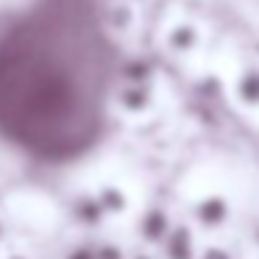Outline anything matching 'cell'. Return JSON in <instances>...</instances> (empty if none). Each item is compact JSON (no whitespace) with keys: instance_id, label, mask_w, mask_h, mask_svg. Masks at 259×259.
<instances>
[{"instance_id":"obj_1","label":"cell","mask_w":259,"mask_h":259,"mask_svg":"<svg viewBox=\"0 0 259 259\" xmlns=\"http://www.w3.org/2000/svg\"><path fill=\"white\" fill-rule=\"evenodd\" d=\"M195 214L203 226H220L226 220V214H229V206H226L223 198L212 195V198H203V201L198 203Z\"/></svg>"},{"instance_id":"obj_2","label":"cell","mask_w":259,"mask_h":259,"mask_svg":"<svg viewBox=\"0 0 259 259\" xmlns=\"http://www.w3.org/2000/svg\"><path fill=\"white\" fill-rule=\"evenodd\" d=\"M167 259H192V240L187 226H176L167 234Z\"/></svg>"},{"instance_id":"obj_3","label":"cell","mask_w":259,"mask_h":259,"mask_svg":"<svg viewBox=\"0 0 259 259\" xmlns=\"http://www.w3.org/2000/svg\"><path fill=\"white\" fill-rule=\"evenodd\" d=\"M142 231H145V237L153 242L164 240V237L170 234V223H167V218H164V212H159V209L148 212L145 220H142Z\"/></svg>"},{"instance_id":"obj_4","label":"cell","mask_w":259,"mask_h":259,"mask_svg":"<svg viewBox=\"0 0 259 259\" xmlns=\"http://www.w3.org/2000/svg\"><path fill=\"white\" fill-rule=\"evenodd\" d=\"M75 212H78V218L84 220V223H98V220H101L103 206H101V201H81Z\"/></svg>"},{"instance_id":"obj_5","label":"cell","mask_w":259,"mask_h":259,"mask_svg":"<svg viewBox=\"0 0 259 259\" xmlns=\"http://www.w3.org/2000/svg\"><path fill=\"white\" fill-rule=\"evenodd\" d=\"M101 206H103V209H112V212H120V209L125 206L123 192H117V190H103V192H101Z\"/></svg>"},{"instance_id":"obj_6","label":"cell","mask_w":259,"mask_h":259,"mask_svg":"<svg viewBox=\"0 0 259 259\" xmlns=\"http://www.w3.org/2000/svg\"><path fill=\"white\" fill-rule=\"evenodd\" d=\"M98 259H120V251L114 245H106V248L98 251Z\"/></svg>"},{"instance_id":"obj_7","label":"cell","mask_w":259,"mask_h":259,"mask_svg":"<svg viewBox=\"0 0 259 259\" xmlns=\"http://www.w3.org/2000/svg\"><path fill=\"white\" fill-rule=\"evenodd\" d=\"M203 259H229V253H223L220 248H209L206 256H203Z\"/></svg>"},{"instance_id":"obj_8","label":"cell","mask_w":259,"mask_h":259,"mask_svg":"<svg viewBox=\"0 0 259 259\" xmlns=\"http://www.w3.org/2000/svg\"><path fill=\"white\" fill-rule=\"evenodd\" d=\"M70 259H98V256H95V253H92V251H84V248H81V251H75V253H73V256H70Z\"/></svg>"},{"instance_id":"obj_9","label":"cell","mask_w":259,"mask_h":259,"mask_svg":"<svg viewBox=\"0 0 259 259\" xmlns=\"http://www.w3.org/2000/svg\"><path fill=\"white\" fill-rule=\"evenodd\" d=\"M140 259H148V256H140Z\"/></svg>"}]
</instances>
